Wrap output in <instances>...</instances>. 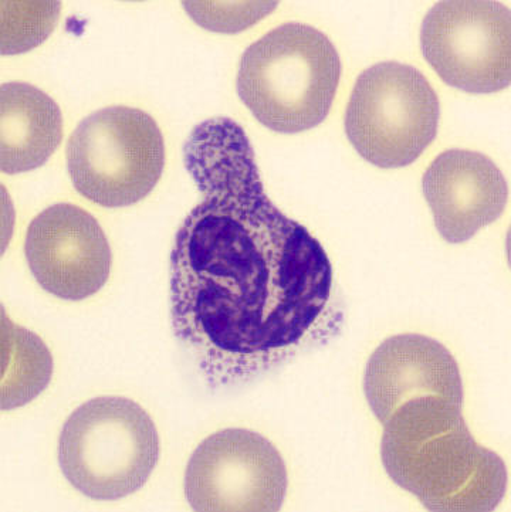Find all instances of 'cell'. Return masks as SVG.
Listing matches in <instances>:
<instances>
[{
	"mask_svg": "<svg viewBox=\"0 0 511 512\" xmlns=\"http://www.w3.org/2000/svg\"><path fill=\"white\" fill-rule=\"evenodd\" d=\"M159 460L150 415L121 396L91 399L71 413L59 440L64 477L81 494L115 501L137 493Z\"/></svg>",
	"mask_w": 511,
	"mask_h": 512,
	"instance_id": "cell-4",
	"label": "cell"
},
{
	"mask_svg": "<svg viewBox=\"0 0 511 512\" xmlns=\"http://www.w3.org/2000/svg\"><path fill=\"white\" fill-rule=\"evenodd\" d=\"M439 117V98L421 71L385 61L358 77L345 132L365 161L378 168H404L432 144Z\"/></svg>",
	"mask_w": 511,
	"mask_h": 512,
	"instance_id": "cell-6",
	"label": "cell"
},
{
	"mask_svg": "<svg viewBox=\"0 0 511 512\" xmlns=\"http://www.w3.org/2000/svg\"><path fill=\"white\" fill-rule=\"evenodd\" d=\"M2 409L20 408L45 391L53 374V359L42 339L16 327L3 315Z\"/></svg>",
	"mask_w": 511,
	"mask_h": 512,
	"instance_id": "cell-13",
	"label": "cell"
},
{
	"mask_svg": "<svg viewBox=\"0 0 511 512\" xmlns=\"http://www.w3.org/2000/svg\"><path fill=\"white\" fill-rule=\"evenodd\" d=\"M381 457L395 484L429 511H494L506 494V464L473 439L462 405L441 396L409 400L392 413Z\"/></svg>",
	"mask_w": 511,
	"mask_h": 512,
	"instance_id": "cell-2",
	"label": "cell"
},
{
	"mask_svg": "<svg viewBox=\"0 0 511 512\" xmlns=\"http://www.w3.org/2000/svg\"><path fill=\"white\" fill-rule=\"evenodd\" d=\"M25 254L37 283L62 300H86L110 277L106 233L96 217L71 203L50 206L32 220Z\"/></svg>",
	"mask_w": 511,
	"mask_h": 512,
	"instance_id": "cell-9",
	"label": "cell"
},
{
	"mask_svg": "<svg viewBox=\"0 0 511 512\" xmlns=\"http://www.w3.org/2000/svg\"><path fill=\"white\" fill-rule=\"evenodd\" d=\"M423 57L450 87L490 94L510 86V9L487 0H445L421 27Z\"/></svg>",
	"mask_w": 511,
	"mask_h": 512,
	"instance_id": "cell-7",
	"label": "cell"
},
{
	"mask_svg": "<svg viewBox=\"0 0 511 512\" xmlns=\"http://www.w3.org/2000/svg\"><path fill=\"white\" fill-rule=\"evenodd\" d=\"M164 166L162 132L137 108L115 105L90 114L67 144L74 189L103 208H125L147 198Z\"/></svg>",
	"mask_w": 511,
	"mask_h": 512,
	"instance_id": "cell-5",
	"label": "cell"
},
{
	"mask_svg": "<svg viewBox=\"0 0 511 512\" xmlns=\"http://www.w3.org/2000/svg\"><path fill=\"white\" fill-rule=\"evenodd\" d=\"M63 139L59 105L42 90L13 81L0 88V166L3 174L33 171L49 161Z\"/></svg>",
	"mask_w": 511,
	"mask_h": 512,
	"instance_id": "cell-12",
	"label": "cell"
},
{
	"mask_svg": "<svg viewBox=\"0 0 511 512\" xmlns=\"http://www.w3.org/2000/svg\"><path fill=\"white\" fill-rule=\"evenodd\" d=\"M184 6L205 29L238 33L273 12L277 2H184Z\"/></svg>",
	"mask_w": 511,
	"mask_h": 512,
	"instance_id": "cell-15",
	"label": "cell"
},
{
	"mask_svg": "<svg viewBox=\"0 0 511 512\" xmlns=\"http://www.w3.org/2000/svg\"><path fill=\"white\" fill-rule=\"evenodd\" d=\"M184 159L202 200L175 237L171 321L205 378L249 381L337 334L331 261L266 195L245 130L203 121Z\"/></svg>",
	"mask_w": 511,
	"mask_h": 512,
	"instance_id": "cell-1",
	"label": "cell"
},
{
	"mask_svg": "<svg viewBox=\"0 0 511 512\" xmlns=\"http://www.w3.org/2000/svg\"><path fill=\"white\" fill-rule=\"evenodd\" d=\"M368 405L381 423L404 403L421 396H441L463 403L459 365L441 342L423 335L385 339L368 361L364 376Z\"/></svg>",
	"mask_w": 511,
	"mask_h": 512,
	"instance_id": "cell-11",
	"label": "cell"
},
{
	"mask_svg": "<svg viewBox=\"0 0 511 512\" xmlns=\"http://www.w3.org/2000/svg\"><path fill=\"white\" fill-rule=\"evenodd\" d=\"M340 77V56L323 32L284 23L247 47L236 86L260 124L297 134L326 120Z\"/></svg>",
	"mask_w": 511,
	"mask_h": 512,
	"instance_id": "cell-3",
	"label": "cell"
},
{
	"mask_svg": "<svg viewBox=\"0 0 511 512\" xmlns=\"http://www.w3.org/2000/svg\"><path fill=\"white\" fill-rule=\"evenodd\" d=\"M59 15V2H2V54L25 53L45 42Z\"/></svg>",
	"mask_w": 511,
	"mask_h": 512,
	"instance_id": "cell-14",
	"label": "cell"
},
{
	"mask_svg": "<svg viewBox=\"0 0 511 512\" xmlns=\"http://www.w3.org/2000/svg\"><path fill=\"white\" fill-rule=\"evenodd\" d=\"M422 186L436 229L453 244L467 242L496 222L509 199L506 178L492 159L467 149L439 155Z\"/></svg>",
	"mask_w": 511,
	"mask_h": 512,
	"instance_id": "cell-10",
	"label": "cell"
},
{
	"mask_svg": "<svg viewBox=\"0 0 511 512\" xmlns=\"http://www.w3.org/2000/svg\"><path fill=\"white\" fill-rule=\"evenodd\" d=\"M287 493V470L266 437L225 429L199 444L186 467L185 495L201 512H276Z\"/></svg>",
	"mask_w": 511,
	"mask_h": 512,
	"instance_id": "cell-8",
	"label": "cell"
}]
</instances>
